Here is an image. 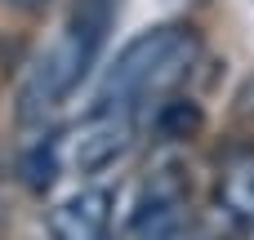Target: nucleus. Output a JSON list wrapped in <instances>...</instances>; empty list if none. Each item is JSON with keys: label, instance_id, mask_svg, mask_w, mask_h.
<instances>
[{"label": "nucleus", "instance_id": "7ed1b4c3", "mask_svg": "<svg viewBox=\"0 0 254 240\" xmlns=\"http://www.w3.org/2000/svg\"><path fill=\"white\" fill-rule=\"evenodd\" d=\"M134 134V111H116V107H98L89 120H80L63 143V165H71L76 174H94L103 165H112Z\"/></svg>", "mask_w": 254, "mask_h": 240}, {"label": "nucleus", "instance_id": "f03ea898", "mask_svg": "<svg viewBox=\"0 0 254 240\" xmlns=\"http://www.w3.org/2000/svg\"><path fill=\"white\" fill-rule=\"evenodd\" d=\"M196 58V36L188 27H152L138 40H129L116 62L107 67L98 85V107L134 111L138 102H152L170 94Z\"/></svg>", "mask_w": 254, "mask_h": 240}, {"label": "nucleus", "instance_id": "39448f33", "mask_svg": "<svg viewBox=\"0 0 254 240\" xmlns=\"http://www.w3.org/2000/svg\"><path fill=\"white\" fill-rule=\"evenodd\" d=\"M219 200L232 218L254 223V147H241L223 160L219 174Z\"/></svg>", "mask_w": 254, "mask_h": 240}, {"label": "nucleus", "instance_id": "20e7f679", "mask_svg": "<svg viewBox=\"0 0 254 240\" xmlns=\"http://www.w3.org/2000/svg\"><path fill=\"white\" fill-rule=\"evenodd\" d=\"M107 227H112V192L107 187H85V192L67 196L49 218L54 240H107Z\"/></svg>", "mask_w": 254, "mask_h": 240}, {"label": "nucleus", "instance_id": "423d86ee", "mask_svg": "<svg viewBox=\"0 0 254 240\" xmlns=\"http://www.w3.org/2000/svg\"><path fill=\"white\" fill-rule=\"evenodd\" d=\"M196 125H201V111L188 107L183 98H170V102H161V111H156V129H161L165 138H188Z\"/></svg>", "mask_w": 254, "mask_h": 240}, {"label": "nucleus", "instance_id": "0eeeda50", "mask_svg": "<svg viewBox=\"0 0 254 240\" xmlns=\"http://www.w3.org/2000/svg\"><path fill=\"white\" fill-rule=\"evenodd\" d=\"M143 240H205V236L192 232L188 223H170V227H161V232H147Z\"/></svg>", "mask_w": 254, "mask_h": 240}, {"label": "nucleus", "instance_id": "f257e3e1", "mask_svg": "<svg viewBox=\"0 0 254 240\" xmlns=\"http://www.w3.org/2000/svg\"><path fill=\"white\" fill-rule=\"evenodd\" d=\"M116 22V0H80L58 31V40L36 58L22 85V116H45L58 107L98 62V49L107 45V31Z\"/></svg>", "mask_w": 254, "mask_h": 240}, {"label": "nucleus", "instance_id": "6e6552de", "mask_svg": "<svg viewBox=\"0 0 254 240\" xmlns=\"http://www.w3.org/2000/svg\"><path fill=\"white\" fill-rule=\"evenodd\" d=\"M9 4H18V9H36V4H45V0H9Z\"/></svg>", "mask_w": 254, "mask_h": 240}]
</instances>
